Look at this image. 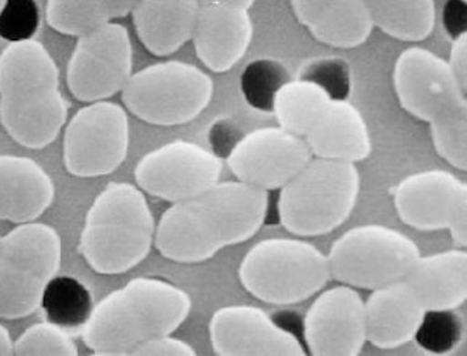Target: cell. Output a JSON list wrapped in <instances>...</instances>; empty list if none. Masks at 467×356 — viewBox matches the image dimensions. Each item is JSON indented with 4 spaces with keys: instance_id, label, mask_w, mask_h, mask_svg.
<instances>
[{
    "instance_id": "277c9868",
    "label": "cell",
    "mask_w": 467,
    "mask_h": 356,
    "mask_svg": "<svg viewBox=\"0 0 467 356\" xmlns=\"http://www.w3.org/2000/svg\"><path fill=\"white\" fill-rule=\"evenodd\" d=\"M153 213L144 192L128 182L108 184L86 213L78 252L103 276L131 271L154 246Z\"/></svg>"
},
{
    "instance_id": "ffe728a7",
    "label": "cell",
    "mask_w": 467,
    "mask_h": 356,
    "mask_svg": "<svg viewBox=\"0 0 467 356\" xmlns=\"http://www.w3.org/2000/svg\"><path fill=\"white\" fill-rule=\"evenodd\" d=\"M315 158L358 164L372 151L371 134L358 107L334 97L304 136Z\"/></svg>"
},
{
    "instance_id": "7402d4cb",
    "label": "cell",
    "mask_w": 467,
    "mask_h": 356,
    "mask_svg": "<svg viewBox=\"0 0 467 356\" xmlns=\"http://www.w3.org/2000/svg\"><path fill=\"white\" fill-rule=\"evenodd\" d=\"M290 5L296 21L329 47H360L374 30L361 0H290Z\"/></svg>"
},
{
    "instance_id": "4dcf8cb0",
    "label": "cell",
    "mask_w": 467,
    "mask_h": 356,
    "mask_svg": "<svg viewBox=\"0 0 467 356\" xmlns=\"http://www.w3.org/2000/svg\"><path fill=\"white\" fill-rule=\"evenodd\" d=\"M447 66L457 81L460 91L467 96V33L464 30L458 33V36L451 41Z\"/></svg>"
},
{
    "instance_id": "3957f363",
    "label": "cell",
    "mask_w": 467,
    "mask_h": 356,
    "mask_svg": "<svg viewBox=\"0 0 467 356\" xmlns=\"http://www.w3.org/2000/svg\"><path fill=\"white\" fill-rule=\"evenodd\" d=\"M191 311V296L182 288L158 277H136L90 310L81 340L94 355L128 356L150 338L173 335Z\"/></svg>"
},
{
    "instance_id": "83f0119b",
    "label": "cell",
    "mask_w": 467,
    "mask_h": 356,
    "mask_svg": "<svg viewBox=\"0 0 467 356\" xmlns=\"http://www.w3.org/2000/svg\"><path fill=\"white\" fill-rule=\"evenodd\" d=\"M431 142L440 158L460 171L467 168V103L429 123Z\"/></svg>"
},
{
    "instance_id": "e575fe53",
    "label": "cell",
    "mask_w": 467,
    "mask_h": 356,
    "mask_svg": "<svg viewBox=\"0 0 467 356\" xmlns=\"http://www.w3.org/2000/svg\"><path fill=\"white\" fill-rule=\"evenodd\" d=\"M8 2H10V0H0V17L4 15V11H5Z\"/></svg>"
},
{
    "instance_id": "603a6c76",
    "label": "cell",
    "mask_w": 467,
    "mask_h": 356,
    "mask_svg": "<svg viewBox=\"0 0 467 356\" xmlns=\"http://www.w3.org/2000/svg\"><path fill=\"white\" fill-rule=\"evenodd\" d=\"M427 313H449L467 300V252L462 248L420 256L404 279Z\"/></svg>"
},
{
    "instance_id": "d590c367",
    "label": "cell",
    "mask_w": 467,
    "mask_h": 356,
    "mask_svg": "<svg viewBox=\"0 0 467 356\" xmlns=\"http://www.w3.org/2000/svg\"><path fill=\"white\" fill-rule=\"evenodd\" d=\"M460 2H462V4H466V0H460Z\"/></svg>"
},
{
    "instance_id": "5b68a950",
    "label": "cell",
    "mask_w": 467,
    "mask_h": 356,
    "mask_svg": "<svg viewBox=\"0 0 467 356\" xmlns=\"http://www.w3.org/2000/svg\"><path fill=\"white\" fill-rule=\"evenodd\" d=\"M360 190L357 164L314 156L279 190L277 219L296 237L330 234L350 219Z\"/></svg>"
},
{
    "instance_id": "ba28073f",
    "label": "cell",
    "mask_w": 467,
    "mask_h": 356,
    "mask_svg": "<svg viewBox=\"0 0 467 356\" xmlns=\"http://www.w3.org/2000/svg\"><path fill=\"white\" fill-rule=\"evenodd\" d=\"M213 81L184 61H164L133 72L123 87L125 109L154 127H180L200 117L213 98Z\"/></svg>"
},
{
    "instance_id": "2e32d148",
    "label": "cell",
    "mask_w": 467,
    "mask_h": 356,
    "mask_svg": "<svg viewBox=\"0 0 467 356\" xmlns=\"http://www.w3.org/2000/svg\"><path fill=\"white\" fill-rule=\"evenodd\" d=\"M399 105L420 122L431 123L453 107L467 103L446 59L431 50L410 47L399 55L393 69Z\"/></svg>"
},
{
    "instance_id": "cb8c5ba5",
    "label": "cell",
    "mask_w": 467,
    "mask_h": 356,
    "mask_svg": "<svg viewBox=\"0 0 467 356\" xmlns=\"http://www.w3.org/2000/svg\"><path fill=\"white\" fill-rule=\"evenodd\" d=\"M198 0H140L134 8L139 41L154 56H171L192 39L200 13Z\"/></svg>"
},
{
    "instance_id": "e0dca14e",
    "label": "cell",
    "mask_w": 467,
    "mask_h": 356,
    "mask_svg": "<svg viewBox=\"0 0 467 356\" xmlns=\"http://www.w3.org/2000/svg\"><path fill=\"white\" fill-rule=\"evenodd\" d=\"M209 340L220 356H304L303 342L265 310L228 305L209 320Z\"/></svg>"
},
{
    "instance_id": "30bf717a",
    "label": "cell",
    "mask_w": 467,
    "mask_h": 356,
    "mask_svg": "<svg viewBox=\"0 0 467 356\" xmlns=\"http://www.w3.org/2000/svg\"><path fill=\"white\" fill-rule=\"evenodd\" d=\"M128 149L127 109L114 101L88 103L64 129V167L77 178L111 175L127 159Z\"/></svg>"
},
{
    "instance_id": "9c48e42d",
    "label": "cell",
    "mask_w": 467,
    "mask_h": 356,
    "mask_svg": "<svg viewBox=\"0 0 467 356\" xmlns=\"http://www.w3.org/2000/svg\"><path fill=\"white\" fill-rule=\"evenodd\" d=\"M326 256L335 282L372 291L404 280L420 250L413 239L396 229L365 224L335 239Z\"/></svg>"
},
{
    "instance_id": "d4e9b609",
    "label": "cell",
    "mask_w": 467,
    "mask_h": 356,
    "mask_svg": "<svg viewBox=\"0 0 467 356\" xmlns=\"http://www.w3.org/2000/svg\"><path fill=\"white\" fill-rule=\"evenodd\" d=\"M332 98L327 86L304 76L284 81L271 98V107L281 128L304 137Z\"/></svg>"
},
{
    "instance_id": "7a4b0ae2",
    "label": "cell",
    "mask_w": 467,
    "mask_h": 356,
    "mask_svg": "<svg viewBox=\"0 0 467 356\" xmlns=\"http://www.w3.org/2000/svg\"><path fill=\"white\" fill-rule=\"evenodd\" d=\"M69 116L59 70L46 46L15 39L0 52V125L16 144L43 149L54 144Z\"/></svg>"
},
{
    "instance_id": "6da1fadb",
    "label": "cell",
    "mask_w": 467,
    "mask_h": 356,
    "mask_svg": "<svg viewBox=\"0 0 467 356\" xmlns=\"http://www.w3.org/2000/svg\"><path fill=\"white\" fill-rule=\"evenodd\" d=\"M268 206L265 190L239 179L217 182L162 213L154 246L164 259L181 265L211 260L224 248L253 239L265 224Z\"/></svg>"
},
{
    "instance_id": "4316f807",
    "label": "cell",
    "mask_w": 467,
    "mask_h": 356,
    "mask_svg": "<svg viewBox=\"0 0 467 356\" xmlns=\"http://www.w3.org/2000/svg\"><path fill=\"white\" fill-rule=\"evenodd\" d=\"M46 22L55 32L80 37L109 21L100 0H47Z\"/></svg>"
},
{
    "instance_id": "1f68e13d",
    "label": "cell",
    "mask_w": 467,
    "mask_h": 356,
    "mask_svg": "<svg viewBox=\"0 0 467 356\" xmlns=\"http://www.w3.org/2000/svg\"><path fill=\"white\" fill-rule=\"evenodd\" d=\"M140 0H100L103 10L107 13L108 21L114 22L133 13Z\"/></svg>"
},
{
    "instance_id": "ac0fdd59",
    "label": "cell",
    "mask_w": 467,
    "mask_h": 356,
    "mask_svg": "<svg viewBox=\"0 0 467 356\" xmlns=\"http://www.w3.org/2000/svg\"><path fill=\"white\" fill-rule=\"evenodd\" d=\"M254 36L250 10L226 4L200 6L192 43L202 66L224 74L244 58Z\"/></svg>"
},
{
    "instance_id": "d6986e66",
    "label": "cell",
    "mask_w": 467,
    "mask_h": 356,
    "mask_svg": "<svg viewBox=\"0 0 467 356\" xmlns=\"http://www.w3.org/2000/svg\"><path fill=\"white\" fill-rule=\"evenodd\" d=\"M427 311L405 280L372 290L365 300L367 341L382 351L405 346L420 335Z\"/></svg>"
},
{
    "instance_id": "7c38bea8",
    "label": "cell",
    "mask_w": 467,
    "mask_h": 356,
    "mask_svg": "<svg viewBox=\"0 0 467 356\" xmlns=\"http://www.w3.org/2000/svg\"><path fill=\"white\" fill-rule=\"evenodd\" d=\"M399 219L416 230H447L455 248L467 245V186L446 170L418 171L394 188Z\"/></svg>"
},
{
    "instance_id": "484cf974",
    "label": "cell",
    "mask_w": 467,
    "mask_h": 356,
    "mask_svg": "<svg viewBox=\"0 0 467 356\" xmlns=\"http://www.w3.org/2000/svg\"><path fill=\"white\" fill-rule=\"evenodd\" d=\"M379 28L393 39L420 43L435 30V0H361Z\"/></svg>"
},
{
    "instance_id": "f1b7e54d",
    "label": "cell",
    "mask_w": 467,
    "mask_h": 356,
    "mask_svg": "<svg viewBox=\"0 0 467 356\" xmlns=\"http://www.w3.org/2000/svg\"><path fill=\"white\" fill-rule=\"evenodd\" d=\"M13 355L77 356L78 347L61 325L39 322L22 331L13 344Z\"/></svg>"
},
{
    "instance_id": "4fadbf2b",
    "label": "cell",
    "mask_w": 467,
    "mask_h": 356,
    "mask_svg": "<svg viewBox=\"0 0 467 356\" xmlns=\"http://www.w3.org/2000/svg\"><path fill=\"white\" fill-rule=\"evenodd\" d=\"M223 160L213 151L187 140L151 149L134 167L139 188L162 201H186L220 182Z\"/></svg>"
},
{
    "instance_id": "8fae6325",
    "label": "cell",
    "mask_w": 467,
    "mask_h": 356,
    "mask_svg": "<svg viewBox=\"0 0 467 356\" xmlns=\"http://www.w3.org/2000/svg\"><path fill=\"white\" fill-rule=\"evenodd\" d=\"M131 75L133 44L130 33L117 22H107L78 37L66 80L77 100L94 103L122 92Z\"/></svg>"
},
{
    "instance_id": "52a82bcc",
    "label": "cell",
    "mask_w": 467,
    "mask_h": 356,
    "mask_svg": "<svg viewBox=\"0 0 467 356\" xmlns=\"http://www.w3.org/2000/svg\"><path fill=\"white\" fill-rule=\"evenodd\" d=\"M244 291L271 305H296L318 294L330 280L327 256L299 239H262L239 266Z\"/></svg>"
},
{
    "instance_id": "d6a6232c",
    "label": "cell",
    "mask_w": 467,
    "mask_h": 356,
    "mask_svg": "<svg viewBox=\"0 0 467 356\" xmlns=\"http://www.w3.org/2000/svg\"><path fill=\"white\" fill-rule=\"evenodd\" d=\"M13 344L15 341L11 338L10 331L5 325L0 324V356L13 355Z\"/></svg>"
},
{
    "instance_id": "f546056e",
    "label": "cell",
    "mask_w": 467,
    "mask_h": 356,
    "mask_svg": "<svg viewBox=\"0 0 467 356\" xmlns=\"http://www.w3.org/2000/svg\"><path fill=\"white\" fill-rule=\"evenodd\" d=\"M128 356H197V351L186 341L161 335L140 342Z\"/></svg>"
},
{
    "instance_id": "44dd1931",
    "label": "cell",
    "mask_w": 467,
    "mask_h": 356,
    "mask_svg": "<svg viewBox=\"0 0 467 356\" xmlns=\"http://www.w3.org/2000/svg\"><path fill=\"white\" fill-rule=\"evenodd\" d=\"M54 199V179L36 160L0 155V221H36Z\"/></svg>"
},
{
    "instance_id": "836d02e7",
    "label": "cell",
    "mask_w": 467,
    "mask_h": 356,
    "mask_svg": "<svg viewBox=\"0 0 467 356\" xmlns=\"http://www.w3.org/2000/svg\"><path fill=\"white\" fill-rule=\"evenodd\" d=\"M200 5H206V4H226V5L240 6L244 10H251L255 4V0H198Z\"/></svg>"
},
{
    "instance_id": "5bb4252c",
    "label": "cell",
    "mask_w": 467,
    "mask_h": 356,
    "mask_svg": "<svg viewBox=\"0 0 467 356\" xmlns=\"http://www.w3.org/2000/svg\"><path fill=\"white\" fill-rule=\"evenodd\" d=\"M312 158L304 137L281 127H268L237 140L226 164L239 181L270 193L281 190Z\"/></svg>"
},
{
    "instance_id": "9a60e30c",
    "label": "cell",
    "mask_w": 467,
    "mask_h": 356,
    "mask_svg": "<svg viewBox=\"0 0 467 356\" xmlns=\"http://www.w3.org/2000/svg\"><path fill=\"white\" fill-rule=\"evenodd\" d=\"M303 336L308 355H360L368 342L360 292L343 283L321 292L304 316Z\"/></svg>"
},
{
    "instance_id": "8992f818",
    "label": "cell",
    "mask_w": 467,
    "mask_h": 356,
    "mask_svg": "<svg viewBox=\"0 0 467 356\" xmlns=\"http://www.w3.org/2000/svg\"><path fill=\"white\" fill-rule=\"evenodd\" d=\"M61 261L63 241L48 224H17L0 237V320H24L36 313Z\"/></svg>"
}]
</instances>
